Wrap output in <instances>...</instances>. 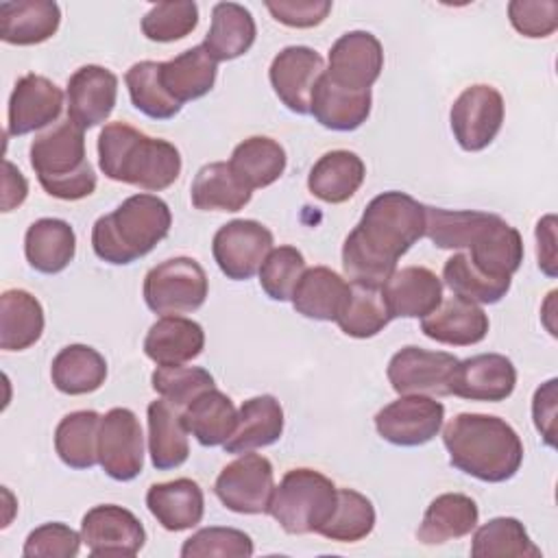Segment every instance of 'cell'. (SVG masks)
I'll list each match as a JSON object with an SVG mask.
<instances>
[{
  "label": "cell",
  "instance_id": "obj_1",
  "mask_svg": "<svg viewBox=\"0 0 558 558\" xmlns=\"http://www.w3.org/2000/svg\"><path fill=\"white\" fill-rule=\"evenodd\" d=\"M425 235V205L388 190L371 198L342 244V268L351 283L381 288L403 257Z\"/></svg>",
  "mask_w": 558,
  "mask_h": 558
},
{
  "label": "cell",
  "instance_id": "obj_2",
  "mask_svg": "<svg viewBox=\"0 0 558 558\" xmlns=\"http://www.w3.org/2000/svg\"><path fill=\"white\" fill-rule=\"evenodd\" d=\"M442 445L458 471L488 484L514 477L523 462L519 434L495 414H456L442 429Z\"/></svg>",
  "mask_w": 558,
  "mask_h": 558
},
{
  "label": "cell",
  "instance_id": "obj_3",
  "mask_svg": "<svg viewBox=\"0 0 558 558\" xmlns=\"http://www.w3.org/2000/svg\"><path fill=\"white\" fill-rule=\"evenodd\" d=\"M98 166L111 181L161 192L179 179L183 163L168 140L150 137L126 122H109L98 135Z\"/></svg>",
  "mask_w": 558,
  "mask_h": 558
},
{
  "label": "cell",
  "instance_id": "obj_4",
  "mask_svg": "<svg viewBox=\"0 0 558 558\" xmlns=\"http://www.w3.org/2000/svg\"><path fill=\"white\" fill-rule=\"evenodd\" d=\"M172 227V214L157 194H133L92 227V248L98 259L126 266L148 255Z\"/></svg>",
  "mask_w": 558,
  "mask_h": 558
},
{
  "label": "cell",
  "instance_id": "obj_5",
  "mask_svg": "<svg viewBox=\"0 0 558 558\" xmlns=\"http://www.w3.org/2000/svg\"><path fill=\"white\" fill-rule=\"evenodd\" d=\"M28 153L39 185L48 196L81 201L94 194L98 179L85 153V135L70 118L35 135Z\"/></svg>",
  "mask_w": 558,
  "mask_h": 558
},
{
  "label": "cell",
  "instance_id": "obj_6",
  "mask_svg": "<svg viewBox=\"0 0 558 558\" xmlns=\"http://www.w3.org/2000/svg\"><path fill=\"white\" fill-rule=\"evenodd\" d=\"M338 504L336 484L320 471L290 469L275 486L268 512L286 534H312L331 519Z\"/></svg>",
  "mask_w": 558,
  "mask_h": 558
},
{
  "label": "cell",
  "instance_id": "obj_7",
  "mask_svg": "<svg viewBox=\"0 0 558 558\" xmlns=\"http://www.w3.org/2000/svg\"><path fill=\"white\" fill-rule=\"evenodd\" d=\"M209 292L205 268L194 257H170L153 266L142 286L144 303L150 312L170 316L196 312Z\"/></svg>",
  "mask_w": 558,
  "mask_h": 558
},
{
  "label": "cell",
  "instance_id": "obj_8",
  "mask_svg": "<svg viewBox=\"0 0 558 558\" xmlns=\"http://www.w3.org/2000/svg\"><path fill=\"white\" fill-rule=\"evenodd\" d=\"M275 490V471L266 456L240 453L214 482L220 504L238 514H266Z\"/></svg>",
  "mask_w": 558,
  "mask_h": 558
},
{
  "label": "cell",
  "instance_id": "obj_9",
  "mask_svg": "<svg viewBox=\"0 0 558 558\" xmlns=\"http://www.w3.org/2000/svg\"><path fill=\"white\" fill-rule=\"evenodd\" d=\"M506 116L504 96L486 83L466 87L451 105L449 124L458 146L466 153L484 150L501 131Z\"/></svg>",
  "mask_w": 558,
  "mask_h": 558
},
{
  "label": "cell",
  "instance_id": "obj_10",
  "mask_svg": "<svg viewBox=\"0 0 558 558\" xmlns=\"http://www.w3.org/2000/svg\"><path fill=\"white\" fill-rule=\"evenodd\" d=\"M98 464L116 482H131L144 469V434L129 408H111L100 416Z\"/></svg>",
  "mask_w": 558,
  "mask_h": 558
},
{
  "label": "cell",
  "instance_id": "obj_11",
  "mask_svg": "<svg viewBox=\"0 0 558 558\" xmlns=\"http://www.w3.org/2000/svg\"><path fill=\"white\" fill-rule=\"evenodd\" d=\"M270 251V229L251 218H238L222 225L211 240L214 262L218 264L220 272L233 281H246L259 272Z\"/></svg>",
  "mask_w": 558,
  "mask_h": 558
},
{
  "label": "cell",
  "instance_id": "obj_12",
  "mask_svg": "<svg viewBox=\"0 0 558 558\" xmlns=\"http://www.w3.org/2000/svg\"><path fill=\"white\" fill-rule=\"evenodd\" d=\"M445 405L429 395H401L375 414L377 434L397 447H421L442 427Z\"/></svg>",
  "mask_w": 558,
  "mask_h": 558
},
{
  "label": "cell",
  "instance_id": "obj_13",
  "mask_svg": "<svg viewBox=\"0 0 558 558\" xmlns=\"http://www.w3.org/2000/svg\"><path fill=\"white\" fill-rule=\"evenodd\" d=\"M458 362L453 353L408 344L390 357L386 375L397 395L447 397Z\"/></svg>",
  "mask_w": 558,
  "mask_h": 558
},
{
  "label": "cell",
  "instance_id": "obj_14",
  "mask_svg": "<svg viewBox=\"0 0 558 558\" xmlns=\"http://www.w3.org/2000/svg\"><path fill=\"white\" fill-rule=\"evenodd\" d=\"M81 538L92 556H135L146 543V530L131 510L100 504L83 514Z\"/></svg>",
  "mask_w": 558,
  "mask_h": 558
},
{
  "label": "cell",
  "instance_id": "obj_15",
  "mask_svg": "<svg viewBox=\"0 0 558 558\" xmlns=\"http://www.w3.org/2000/svg\"><path fill=\"white\" fill-rule=\"evenodd\" d=\"M384 70L381 41L368 31H349L329 48V68L325 74L355 92L371 89Z\"/></svg>",
  "mask_w": 558,
  "mask_h": 558
},
{
  "label": "cell",
  "instance_id": "obj_16",
  "mask_svg": "<svg viewBox=\"0 0 558 558\" xmlns=\"http://www.w3.org/2000/svg\"><path fill=\"white\" fill-rule=\"evenodd\" d=\"M325 72L323 57L310 46H286L268 68V78L277 98L299 116L310 113V98L316 81Z\"/></svg>",
  "mask_w": 558,
  "mask_h": 558
},
{
  "label": "cell",
  "instance_id": "obj_17",
  "mask_svg": "<svg viewBox=\"0 0 558 558\" xmlns=\"http://www.w3.org/2000/svg\"><path fill=\"white\" fill-rule=\"evenodd\" d=\"M517 386V368L501 353H480L460 360L449 384V392L466 401L497 403L508 399Z\"/></svg>",
  "mask_w": 558,
  "mask_h": 558
},
{
  "label": "cell",
  "instance_id": "obj_18",
  "mask_svg": "<svg viewBox=\"0 0 558 558\" xmlns=\"http://www.w3.org/2000/svg\"><path fill=\"white\" fill-rule=\"evenodd\" d=\"M63 109V92L41 74L17 78L9 96L7 135L20 137L52 124Z\"/></svg>",
  "mask_w": 558,
  "mask_h": 558
},
{
  "label": "cell",
  "instance_id": "obj_19",
  "mask_svg": "<svg viewBox=\"0 0 558 558\" xmlns=\"http://www.w3.org/2000/svg\"><path fill=\"white\" fill-rule=\"evenodd\" d=\"M68 118L85 129L102 124L118 100V76L102 65L89 63L68 78Z\"/></svg>",
  "mask_w": 558,
  "mask_h": 558
},
{
  "label": "cell",
  "instance_id": "obj_20",
  "mask_svg": "<svg viewBox=\"0 0 558 558\" xmlns=\"http://www.w3.org/2000/svg\"><path fill=\"white\" fill-rule=\"evenodd\" d=\"M381 296L390 318H425L442 301V281L425 266H403L386 279Z\"/></svg>",
  "mask_w": 558,
  "mask_h": 558
},
{
  "label": "cell",
  "instance_id": "obj_21",
  "mask_svg": "<svg viewBox=\"0 0 558 558\" xmlns=\"http://www.w3.org/2000/svg\"><path fill=\"white\" fill-rule=\"evenodd\" d=\"M488 314L473 301L462 296H449L440 305L421 318V331L440 344L449 347H471L486 338Z\"/></svg>",
  "mask_w": 558,
  "mask_h": 558
},
{
  "label": "cell",
  "instance_id": "obj_22",
  "mask_svg": "<svg viewBox=\"0 0 558 558\" xmlns=\"http://www.w3.org/2000/svg\"><path fill=\"white\" fill-rule=\"evenodd\" d=\"M371 105V89H347L323 72L310 98V113L329 131H355L368 120Z\"/></svg>",
  "mask_w": 558,
  "mask_h": 558
},
{
  "label": "cell",
  "instance_id": "obj_23",
  "mask_svg": "<svg viewBox=\"0 0 558 558\" xmlns=\"http://www.w3.org/2000/svg\"><path fill=\"white\" fill-rule=\"evenodd\" d=\"M521 233L508 225L501 216L495 218L480 231L469 246L471 264L490 279H512L523 262Z\"/></svg>",
  "mask_w": 558,
  "mask_h": 558
},
{
  "label": "cell",
  "instance_id": "obj_24",
  "mask_svg": "<svg viewBox=\"0 0 558 558\" xmlns=\"http://www.w3.org/2000/svg\"><path fill=\"white\" fill-rule=\"evenodd\" d=\"M146 506L163 530L183 532L203 521L205 495L198 482L179 477L153 484L146 493Z\"/></svg>",
  "mask_w": 558,
  "mask_h": 558
},
{
  "label": "cell",
  "instance_id": "obj_25",
  "mask_svg": "<svg viewBox=\"0 0 558 558\" xmlns=\"http://www.w3.org/2000/svg\"><path fill=\"white\" fill-rule=\"evenodd\" d=\"M205 331L185 316L170 314L155 320L144 338V353L157 366H179L203 353Z\"/></svg>",
  "mask_w": 558,
  "mask_h": 558
},
{
  "label": "cell",
  "instance_id": "obj_26",
  "mask_svg": "<svg viewBox=\"0 0 558 558\" xmlns=\"http://www.w3.org/2000/svg\"><path fill=\"white\" fill-rule=\"evenodd\" d=\"M61 24V9L52 0H15L0 4V39L11 46L48 41Z\"/></svg>",
  "mask_w": 558,
  "mask_h": 558
},
{
  "label": "cell",
  "instance_id": "obj_27",
  "mask_svg": "<svg viewBox=\"0 0 558 558\" xmlns=\"http://www.w3.org/2000/svg\"><path fill=\"white\" fill-rule=\"evenodd\" d=\"M283 434V408L272 395L246 399L238 410V425L222 442L227 453H246L277 442Z\"/></svg>",
  "mask_w": 558,
  "mask_h": 558
},
{
  "label": "cell",
  "instance_id": "obj_28",
  "mask_svg": "<svg viewBox=\"0 0 558 558\" xmlns=\"http://www.w3.org/2000/svg\"><path fill=\"white\" fill-rule=\"evenodd\" d=\"M76 253V233L61 218H39L24 235V255L31 268L44 275H57L70 266Z\"/></svg>",
  "mask_w": 558,
  "mask_h": 558
},
{
  "label": "cell",
  "instance_id": "obj_29",
  "mask_svg": "<svg viewBox=\"0 0 558 558\" xmlns=\"http://www.w3.org/2000/svg\"><path fill=\"white\" fill-rule=\"evenodd\" d=\"M477 504L462 493H442L427 506L416 538L423 545H442L462 538L477 527Z\"/></svg>",
  "mask_w": 558,
  "mask_h": 558
},
{
  "label": "cell",
  "instance_id": "obj_30",
  "mask_svg": "<svg viewBox=\"0 0 558 558\" xmlns=\"http://www.w3.org/2000/svg\"><path fill=\"white\" fill-rule=\"evenodd\" d=\"M366 166L353 150H329L312 166L307 177V190L323 203H344L364 183Z\"/></svg>",
  "mask_w": 558,
  "mask_h": 558
},
{
  "label": "cell",
  "instance_id": "obj_31",
  "mask_svg": "<svg viewBox=\"0 0 558 558\" xmlns=\"http://www.w3.org/2000/svg\"><path fill=\"white\" fill-rule=\"evenodd\" d=\"M257 26L251 11L238 2H218L211 9V24L203 48L218 61H231L251 50Z\"/></svg>",
  "mask_w": 558,
  "mask_h": 558
},
{
  "label": "cell",
  "instance_id": "obj_32",
  "mask_svg": "<svg viewBox=\"0 0 558 558\" xmlns=\"http://www.w3.org/2000/svg\"><path fill=\"white\" fill-rule=\"evenodd\" d=\"M148 418V453L157 471H170L181 466L190 456L187 427L183 416L166 399L150 401L146 410Z\"/></svg>",
  "mask_w": 558,
  "mask_h": 558
},
{
  "label": "cell",
  "instance_id": "obj_33",
  "mask_svg": "<svg viewBox=\"0 0 558 558\" xmlns=\"http://www.w3.org/2000/svg\"><path fill=\"white\" fill-rule=\"evenodd\" d=\"M349 296V283L327 266L305 268L294 292L292 307L312 320H336Z\"/></svg>",
  "mask_w": 558,
  "mask_h": 558
},
{
  "label": "cell",
  "instance_id": "obj_34",
  "mask_svg": "<svg viewBox=\"0 0 558 558\" xmlns=\"http://www.w3.org/2000/svg\"><path fill=\"white\" fill-rule=\"evenodd\" d=\"M44 307L26 290L11 288L0 296V349L24 351L44 333Z\"/></svg>",
  "mask_w": 558,
  "mask_h": 558
},
{
  "label": "cell",
  "instance_id": "obj_35",
  "mask_svg": "<svg viewBox=\"0 0 558 558\" xmlns=\"http://www.w3.org/2000/svg\"><path fill=\"white\" fill-rule=\"evenodd\" d=\"M216 74L218 63L203 44L192 46L170 61H161V83L179 105L209 94L216 83Z\"/></svg>",
  "mask_w": 558,
  "mask_h": 558
},
{
  "label": "cell",
  "instance_id": "obj_36",
  "mask_svg": "<svg viewBox=\"0 0 558 558\" xmlns=\"http://www.w3.org/2000/svg\"><path fill=\"white\" fill-rule=\"evenodd\" d=\"M253 192L235 177L229 161H211L198 168L190 185L192 205L201 211H240Z\"/></svg>",
  "mask_w": 558,
  "mask_h": 558
},
{
  "label": "cell",
  "instance_id": "obj_37",
  "mask_svg": "<svg viewBox=\"0 0 558 558\" xmlns=\"http://www.w3.org/2000/svg\"><path fill=\"white\" fill-rule=\"evenodd\" d=\"M50 379L63 395H89L105 384L107 362L89 344H68L52 357Z\"/></svg>",
  "mask_w": 558,
  "mask_h": 558
},
{
  "label": "cell",
  "instance_id": "obj_38",
  "mask_svg": "<svg viewBox=\"0 0 558 558\" xmlns=\"http://www.w3.org/2000/svg\"><path fill=\"white\" fill-rule=\"evenodd\" d=\"M283 146L266 135H253L240 142L229 159L235 177L253 192L272 185L286 170Z\"/></svg>",
  "mask_w": 558,
  "mask_h": 558
},
{
  "label": "cell",
  "instance_id": "obj_39",
  "mask_svg": "<svg viewBox=\"0 0 558 558\" xmlns=\"http://www.w3.org/2000/svg\"><path fill=\"white\" fill-rule=\"evenodd\" d=\"M181 416L187 432L203 447L222 445L238 425V410L233 401L216 388H209L192 399Z\"/></svg>",
  "mask_w": 558,
  "mask_h": 558
},
{
  "label": "cell",
  "instance_id": "obj_40",
  "mask_svg": "<svg viewBox=\"0 0 558 558\" xmlns=\"http://www.w3.org/2000/svg\"><path fill=\"white\" fill-rule=\"evenodd\" d=\"M100 414L76 410L65 414L54 429V451L70 469H92L98 464Z\"/></svg>",
  "mask_w": 558,
  "mask_h": 558
},
{
  "label": "cell",
  "instance_id": "obj_41",
  "mask_svg": "<svg viewBox=\"0 0 558 558\" xmlns=\"http://www.w3.org/2000/svg\"><path fill=\"white\" fill-rule=\"evenodd\" d=\"M473 558H541V547L514 517H495L480 525L471 543Z\"/></svg>",
  "mask_w": 558,
  "mask_h": 558
},
{
  "label": "cell",
  "instance_id": "obj_42",
  "mask_svg": "<svg viewBox=\"0 0 558 558\" xmlns=\"http://www.w3.org/2000/svg\"><path fill=\"white\" fill-rule=\"evenodd\" d=\"M493 218L488 211L425 205V238L438 248H469Z\"/></svg>",
  "mask_w": 558,
  "mask_h": 558
},
{
  "label": "cell",
  "instance_id": "obj_43",
  "mask_svg": "<svg viewBox=\"0 0 558 558\" xmlns=\"http://www.w3.org/2000/svg\"><path fill=\"white\" fill-rule=\"evenodd\" d=\"M390 320L381 288L349 281V296L336 318L342 333L360 340L373 338L384 331Z\"/></svg>",
  "mask_w": 558,
  "mask_h": 558
},
{
  "label": "cell",
  "instance_id": "obj_44",
  "mask_svg": "<svg viewBox=\"0 0 558 558\" xmlns=\"http://www.w3.org/2000/svg\"><path fill=\"white\" fill-rule=\"evenodd\" d=\"M124 83L133 107L153 120H170L183 107L161 83V61L133 63L124 74Z\"/></svg>",
  "mask_w": 558,
  "mask_h": 558
},
{
  "label": "cell",
  "instance_id": "obj_45",
  "mask_svg": "<svg viewBox=\"0 0 558 558\" xmlns=\"http://www.w3.org/2000/svg\"><path fill=\"white\" fill-rule=\"evenodd\" d=\"M442 281L445 286L466 301L477 305H493L499 303L508 290L512 279H490L480 272L466 253H453L442 266Z\"/></svg>",
  "mask_w": 558,
  "mask_h": 558
},
{
  "label": "cell",
  "instance_id": "obj_46",
  "mask_svg": "<svg viewBox=\"0 0 558 558\" xmlns=\"http://www.w3.org/2000/svg\"><path fill=\"white\" fill-rule=\"evenodd\" d=\"M375 527V508L373 501L353 490L338 488V504L331 519L320 527V536L336 543H357L366 538Z\"/></svg>",
  "mask_w": 558,
  "mask_h": 558
},
{
  "label": "cell",
  "instance_id": "obj_47",
  "mask_svg": "<svg viewBox=\"0 0 558 558\" xmlns=\"http://www.w3.org/2000/svg\"><path fill=\"white\" fill-rule=\"evenodd\" d=\"M198 24V4L192 0L153 4L142 17V33L150 41L170 44L187 37Z\"/></svg>",
  "mask_w": 558,
  "mask_h": 558
},
{
  "label": "cell",
  "instance_id": "obj_48",
  "mask_svg": "<svg viewBox=\"0 0 558 558\" xmlns=\"http://www.w3.org/2000/svg\"><path fill=\"white\" fill-rule=\"evenodd\" d=\"M305 257L296 246L283 244L272 248L262 268H259V286L272 301H290L292 292L305 272Z\"/></svg>",
  "mask_w": 558,
  "mask_h": 558
},
{
  "label": "cell",
  "instance_id": "obj_49",
  "mask_svg": "<svg viewBox=\"0 0 558 558\" xmlns=\"http://www.w3.org/2000/svg\"><path fill=\"white\" fill-rule=\"evenodd\" d=\"M153 390L174 408H185L201 392L214 388V377L203 366H157L150 375Z\"/></svg>",
  "mask_w": 558,
  "mask_h": 558
},
{
  "label": "cell",
  "instance_id": "obj_50",
  "mask_svg": "<svg viewBox=\"0 0 558 558\" xmlns=\"http://www.w3.org/2000/svg\"><path fill=\"white\" fill-rule=\"evenodd\" d=\"M255 547L246 532L235 527H203L181 545V558H248Z\"/></svg>",
  "mask_w": 558,
  "mask_h": 558
},
{
  "label": "cell",
  "instance_id": "obj_51",
  "mask_svg": "<svg viewBox=\"0 0 558 558\" xmlns=\"http://www.w3.org/2000/svg\"><path fill=\"white\" fill-rule=\"evenodd\" d=\"M81 534L61 521L35 527L24 541V558H74L81 549Z\"/></svg>",
  "mask_w": 558,
  "mask_h": 558
},
{
  "label": "cell",
  "instance_id": "obj_52",
  "mask_svg": "<svg viewBox=\"0 0 558 558\" xmlns=\"http://www.w3.org/2000/svg\"><path fill=\"white\" fill-rule=\"evenodd\" d=\"M508 20L512 28L530 39L549 37L558 28L556 0H512L508 4Z\"/></svg>",
  "mask_w": 558,
  "mask_h": 558
},
{
  "label": "cell",
  "instance_id": "obj_53",
  "mask_svg": "<svg viewBox=\"0 0 558 558\" xmlns=\"http://www.w3.org/2000/svg\"><path fill=\"white\" fill-rule=\"evenodd\" d=\"M270 15L290 28H314L323 24L331 11L329 0H268Z\"/></svg>",
  "mask_w": 558,
  "mask_h": 558
},
{
  "label": "cell",
  "instance_id": "obj_54",
  "mask_svg": "<svg viewBox=\"0 0 558 558\" xmlns=\"http://www.w3.org/2000/svg\"><path fill=\"white\" fill-rule=\"evenodd\" d=\"M556 384L558 379L551 377L549 381L538 386L532 397L534 427L549 447H556Z\"/></svg>",
  "mask_w": 558,
  "mask_h": 558
},
{
  "label": "cell",
  "instance_id": "obj_55",
  "mask_svg": "<svg viewBox=\"0 0 558 558\" xmlns=\"http://www.w3.org/2000/svg\"><path fill=\"white\" fill-rule=\"evenodd\" d=\"M536 259L538 268L547 277H556L558 259H556V216L547 214L536 222Z\"/></svg>",
  "mask_w": 558,
  "mask_h": 558
},
{
  "label": "cell",
  "instance_id": "obj_56",
  "mask_svg": "<svg viewBox=\"0 0 558 558\" xmlns=\"http://www.w3.org/2000/svg\"><path fill=\"white\" fill-rule=\"evenodd\" d=\"M28 196V183L24 174L7 159L4 161V179H2V211H11L20 207Z\"/></svg>",
  "mask_w": 558,
  "mask_h": 558
}]
</instances>
